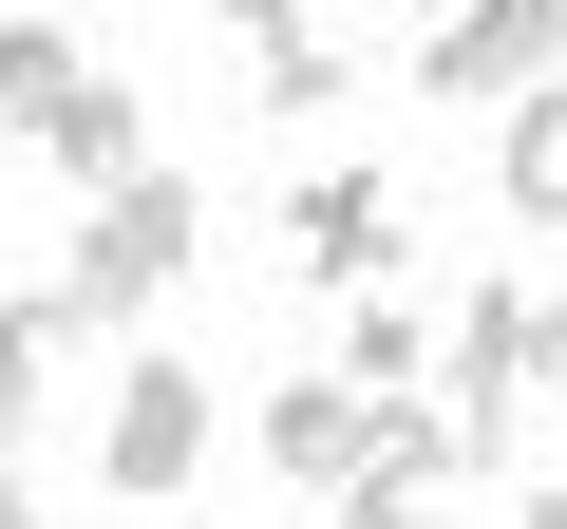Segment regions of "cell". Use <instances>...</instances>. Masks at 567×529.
<instances>
[{"instance_id":"1","label":"cell","mask_w":567,"mask_h":529,"mask_svg":"<svg viewBox=\"0 0 567 529\" xmlns=\"http://www.w3.org/2000/svg\"><path fill=\"white\" fill-rule=\"evenodd\" d=\"M189 246H208V189L152 152V170H114V189L76 208V264H58V284H76V322H152V303L189 284Z\"/></svg>"},{"instance_id":"2","label":"cell","mask_w":567,"mask_h":529,"mask_svg":"<svg viewBox=\"0 0 567 529\" xmlns=\"http://www.w3.org/2000/svg\"><path fill=\"white\" fill-rule=\"evenodd\" d=\"M398 246H416V208H398V170H303L284 189V264H303V284H398Z\"/></svg>"},{"instance_id":"3","label":"cell","mask_w":567,"mask_h":529,"mask_svg":"<svg viewBox=\"0 0 567 529\" xmlns=\"http://www.w3.org/2000/svg\"><path fill=\"white\" fill-rule=\"evenodd\" d=\"M567 76V0H435L416 20V95H529Z\"/></svg>"},{"instance_id":"4","label":"cell","mask_w":567,"mask_h":529,"mask_svg":"<svg viewBox=\"0 0 567 529\" xmlns=\"http://www.w3.org/2000/svg\"><path fill=\"white\" fill-rule=\"evenodd\" d=\"M95 473H114L133 510H171V491L208 473V378H189V360H133L114 416H95Z\"/></svg>"},{"instance_id":"5","label":"cell","mask_w":567,"mask_h":529,"mask_svg":"<svg viewBox=\"0 0 567 529\" xmlns=\"http://www.w3.org/2000/svg\"><path fill=\"white\" fill-rule=\"evenodd\" d=\"M246 454L284 473V510H322V491H360L379 397H360V378H284V397H246Z\"/></svg>"},{"instance_id":"6","label":"cell","mask_w":567,"mask_h":529,"mask_svg":"<svg viewBox=\"0 0 567 529\" xmlns=\"http://www.w3.org/2000/svg\"><path fill=\"white\" fill-rule=\"evenodd\" d=\"M454 378L548 397V378H567V284H473V303H454Z\"/></svg>"},{"instance_id":"7","label":"cell","mask_w":567,"mask_h":529,"mask_svg":"<svg viewBox=\"0 0 567 529\" xmlns=\"http://www.w3.org/2000/svg\"><path fill=\"white\" fill-rule=\"evenodd\" d=\"M208 20H227V58H246V114H284V133H303V114L341 95V39L303 20V0H208Z\"/></svg>"},{"instance_id":"8","label":"cell","mask_w":567,"mask_h":529,"mask_svg":"<svg viewBox=\"0 0 567 529\" xmlns=\"http://www.w3.org/2000/svg\"><path fill=\"white\" fill-rule=\"evenodd\" d=\"M492 189H511V227H567V76H529V95H511Z\"/></svg>"},{"instance_id":"9","label":"cell","mask_w":567,"mask_h":529,"mask_svg":"<svg viewBox=\"0 0 567 529\" xmlns=\"http://www.w3.org/2000/svg\"><path fill=\"white\" fill-rule=\"evenodd\" d=\"M39 152H58V170H76V189H114V170H152V114H133V95H114V76H76V95H58V114H39Z\"/></svg>"},{"instance_id":"10","label":"cell","mask_w":567,"mask_h":529,"mask_svg":"<svg viewBox=\"0 0 567 529\" xmlns=\"http://www.w3.org/2000/svg\"><path fill=\"white\" fill-rule=\"evenodd\" d=\"M58 341H76V284L0 303V473H20V435H39V378H58Z\"/></svg>"},{"instance_id":"11","label":"cell","mask_w":567,"mask_h":529,"mask_svg":"<svg viewBox=\"0 0 567 529\" xmlns=\"http://www.w3.org/2000/svg\"><path fill=\"white\" fill-rule=\"evenodd\" d=\"M76 76H95V58H76L58 20H0V133H39V114H58Z\"/></svg>"},{"instance_id":"12","label":"cell","mask_w":567,"mask_h":529,"mask_svg":"<svg viewBox=\"0 0 567 529\" xmlns=\"http://www.w3.org/2000/svg\"><path fill=\"white\" fill-rule=\"evenodd\" d=\"M341 378H379V397H398V378H435V341H416V303H398V284H360V322H341Z\"/></svg>"},{"instance_id":"13","label":"cell","mask_w":567,"mask_h":529,"mask_svg":"<svg viewBox=\"0 0 567 529\" xmlns=\"http://www.w3.org/2000/svg\"><path fill=\"white\" fill-rule=\"evenodd\" d=\"M303 529H416V491H398V473H360V491H322Z\"/></svg>"},{"instance_id":"14","label":"cell","mask_w":567,"mask_h":529,"mask_svg":"<svg viewBox=\"0 0 567 529\" xmlns=\"http://www.w3.org/2000/svg\"><path fill=\"white\" fill-rule=\"evenodd\" d=\"M511 529H567V491H529V510H511Z\"/></svg>"},{"instance_id":"15","label":"cell","mask_w":567,"mask_h":529,"mask_svg":"<svg viewBox=\"0 0 567 529\" xmlns=\"http://www.w3.org/2000/svg\"><path fill=\"white\" fill-rule=\"evenodd\" d=\"M0 529H39V510H20V473H0Z\"/></svg>"}]
</instances>
